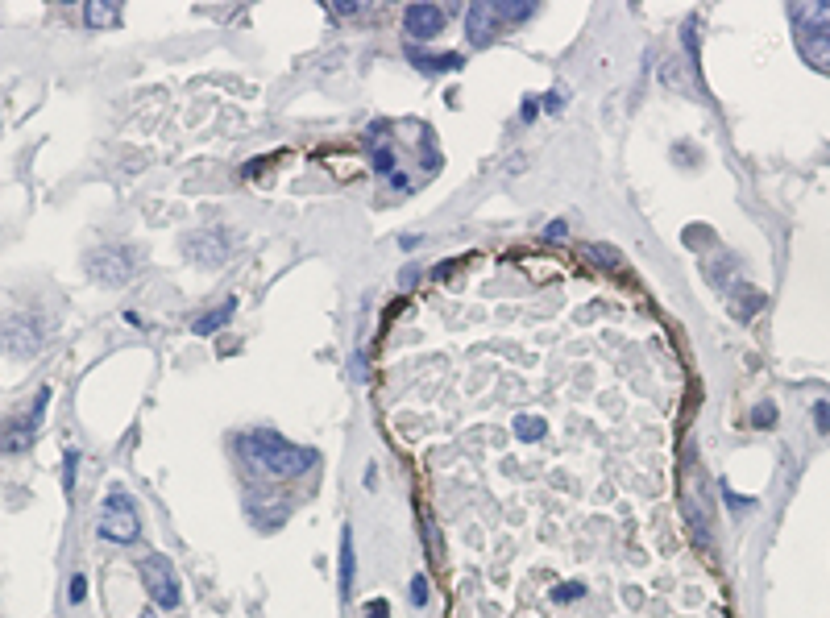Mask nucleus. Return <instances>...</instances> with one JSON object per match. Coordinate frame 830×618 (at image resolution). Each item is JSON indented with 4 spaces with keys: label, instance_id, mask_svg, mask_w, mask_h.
I'll use <instances>...</instances> for the list:
<instances>
[{
    "label": "nucleus",
    "instance_id": "19",
    "mask_svg": "<svg viewBox=\"0 0 830 618\" xmlns=\"http://www.w3.org/2000/svg\"><path fill=\"white\" fill-rule=\"evenodd\" d=\"M83 598H88V581H83V573H75V577H71V602L79 606Z\"/></svg>",
    "mask_w": 830,
    "mask_h": 618
},
{
    "label": "nucleus",
    "instance_id": "5",
    "mask_svg": "<svg viewBox=\"0 0 830 618\" xmlns=\"http://www.w3.org/2000/svg\"><path fill=\"white\" fill-rule=\"evenodd\" d=\"M137 569H142V581H146V589H150L154 606L175 610V606L183 602V585H179V573H175V565H171V556L150 552V556L137 560Z\"/></svg>",
    "mask_w": 830,
    "mask_h": 618
},
{
    "label": "nucleus",
    "instance_id": "21",
    "mask_svg": "<svg viewBox=\"0 0 830 618\" xmlns=\"http://www.w3.org/2000/svg\"><path fill=\"white\" fill-rule=\"evenodd\" d=\"M362 618H391V606H386V602H370Z\"/></svg>",
    "mask_w": 830,
    "mask_h": 618
},
{
    "label": "nucleus",
    "instance_id": "22",
    "mask_svg": "<svg viewBox=\"0 0 830 618\" xmlns=\"http://www.w3.org/2000/svg\"><path fill=\"white\" fill-rule=\"evenodd\" d=\"M544 237H548V241H561V237H565V220H552L548 229H544Z\"/></svg>",
    "mask_w": 830,
    "mask_h": 618
},
{
    "label": "nucleus",
    "instance_id": "16",
    "mask_svg": "<svg viewBox=\"0 0 830 618\" xmlns=\"http://www.w3.org/2000/svg\"><path fill=\"white\" fill-rule=\"evenodd\" d=\"M428 594H432L428 573H415L411 577V606H428Z\"/></svg>",
    "mask_w": 830,
    "mask_h": 618
},
{
    "label": "nucleus",
    "instance_id": "11",
    "mask_svg": "<svg viewBox=\"0 0 830 618\" xmlns=\"http://www.w3.org/2000/svg\"><path fill=\"white\" fill-rule=\"evenodd\" d=\"M407 59L420 71H428V75H453V71L465 67V54H428L420 46H407Z\"/></svg>",
    "mask_w": 830,
    "mask_h": 618
},
{
    "label": "nucleus",
    "instance_id": "24",
    "mask_svg": "<svg viewBox=\"0 0 830 618\" xmlns=\"http://www.w3.org/2000/svg\"><path fill=\"white\" fill-rule=\"evenodd\" d=\"M756 424H772V407H760L756 411Z\"/></svg>",
    "mask_w": 830,
    "mask_h": 618
},
{
    "label": "nucleus",
    "instance_id": "23",
    "mask_svg": "<svg viewBox=\"0 0 830 618\" xmlns=\"http://www.w3.org/2000/svg\"><path fill=\"white\" fill-rule=\"evenodd\" d=\"M63 482H67V490H71V482H75V453L67 457V473H63Z\"/></svg>",
    "mask_w": 830,
    "mask_h": 618
},
{
    "label": "nucleus",
    "instance_id": "7",
    "mask_svg": "<svg viewBox=\"0 0 830 618\" xmlns=\"http://www.w3.org/2000/svg\"><path fill=\"white\" fill-rule=\"evenodd\" d=\"M179 249H183V258L187 262H196V266H220L229 258V249H233V237L225 233V229H196V233H187L183 241H179Z\"/></svg>",
    "mask_w": 830,
    "mask_h": 618
},
{
    "label": "nucleus",
    "instance_id": "2",
    "mask_svg": "<svg viewBox=\"0 0 830 618\" xmlns=\"http://www.w3.org/2000/svg\"><path fill=\"white\" fill-rule=\"evenodd\" d=\"M46 345V320L34 307H13V312L0 316V353L13 361H30L38 357Z\"/></svg>",
    "mask_w": 830,
    "mask_h": 618
},
{
    "label": "nucleus",
    "instance_id": "4",
    "mask_svg": "<svg viewBox=\"0 0 830 618\" xmlns=\"http://www.w3.org/2000/svg\"><path fill=\"white\" fill-rule=\"evenodd\" d=\"M100 536L113 544H137L142 540V519L125 490H108L104 507H100Z\"/></svg>",
    "mask_w": 830,
    "mask_h": 618
},
{
    "label": "nucleus",
    "instance_id": "26",
    "mask_svg": "<svg viewBox=\"0 0 830 618\" xmlns=\"http://www.w3.org/2000/svg\"><path fill=\"white\" fill-rule=\"evenodd\" d=\"M142 618H154V614H142Z\"/></svg>",
    "mask_w": 830,
    "mask_h": 618
},
{
    "label": "nucleus",
    "instance_id": "20",
    "mask_svg": "<svg viewBox=\"0 0 830 618\" xmlns=\"http://www.w3.org/2000/svg\"><path fill=\"white\" fill-rule=\"evenodd\" d=\"M540 104H544V112H561V108H565V96H561V92H548Z\"/></svg>",
    "mask_w": 830,
    "mask_h": 618
},
{
    "label": "nucleus",
    "instance_id": "10",
    "mask_svg": "<svg viewBox=\"0 0 830 618\" xmlns=\"http://www.w3.org/2000/svg\"><path fill=\"white\" fill-rule=\"evenodd\" d=\"M797 54L818 71H830V34L822 30H797Z\"/></svg>",
    "mask_w": 830,
    "mask_h": 618
},
{
    "label": "nucleus",
    "instance_id": "13",
    "mask_svg": "<svg viewBox=\"0 0 830 618\" xmlns=\"http://www.w3.org/2000/svg\"><path fill=\"white\" fill-rule=\"evenodd\" d=\"M233 312H237V299H229L225 307H220V312H208V316L196 324V332H200V336H212L216 328H225V324H229V316H233Z\"/></svg>",
    "mask_w": 830,
    "mask_h": 618
},
{
    "label": "nucleus",
    "instance_id": "1",
    "mask_svg": "<svg viewBox=\"0 0 830 618\" xmlns=\"http://www.w3.org/2000/svg\"><path fill=\"white\" fill-rule=\"evenodd\" d=\"M237 457L254 473L274 477V482H295V477L312 473V465H316L312 448H303L295 440H283L279 432H270V428L241 432L237 436Z\"/></svg>",
    "mask_w": 830,
    "mask_h": 618
},
{
    "label": "nucleus",
    "instance_id": "17",
    "mask_svg": "<svg viewBox=\"0 0 830 618\" xmlns=\"http://www.w3.org/2000/svg\"><path fill=\"white\" fill-rule=\"evenodd\" d=\"M536 5H498V21H528Z\"/></svg>",
    "mask_w": 830,
    "mask_h": 618
},
{
    "label": "nucleus",
    "instance_id": "12",
    "mask_svg": "<svg viewBox=\"0 0 830 618\" xmlns=\"http://www.w3.org/2000/svg\"><path fill=\"white\" fill-rule=\"evenodd\" d=\"M337 585H341V598L349 602V589H353V531L349 527L341 531V581Z\"/></svg>",
    "mask_w": 830,
    "mask_h": 618
},
{
    "label": "nucleus",
    "instance_id": "8",
    "mask_svg": "<svg viewBox=\"0 0 830 618\" xmlns=\"http://www.w3.org/2000/svg\"><path fill=\"white\" fill-rule=\"evenodd\" d=\"M403 30L415 38V42H428L445 30V9L440 5H407L403 9Z\"/></svg>",
    "mask_w": 830,
    "mask_h": 618
},
{
    "label": "nucleus",
    "instance_id": "6",
    "mask_svg": "<svg viewBox=\"0 0 830 618\" xmlns=\"http://www.w3.org/2000/svg\"><path fill=\"white\" fill-rule=\"evenodd\" d=\"M50 386H42L38 395H34V403H30V411H21L17 419H9L5 424V436H0V448L5 453H25V448L34 444V436H38V428H42V415H46V407H50Z\"/></svg>",
    "mask_w": 830,
    "mask_h": 618
},
{
    "label": "nucleus",
    "instance_id": "18",
    "mask_svg": "<svg viewBox=\"0 0 830 618\" xmlns=\"http://www.w3.org/2000/svg\"><path fill=\"white\" fill-rule=\"evenodd\" d=\"M581 594H586V585H581V581H565V585L552 589V598H557V602H573V598H581Z\"/></svg>",
    "mask_w": 830,
    "mask_h": 618
},
{
    "label": "nucleus",
    "instance_id": "25",
    "mask_svg": "<svg viewBox=\"0 0 830 618\" xmlns=\"http://www.w3.org/2000/svg\"><path fill=\"white\" fill-rule=\"evenodd\" d=\"M818 415H822V428H830V407H818Z\"/></svg>",
    "mask_w": 830,
    "mask_h": 618
},
{
    "label": "nucleus",
    "instance_id": "3",
    "mask_svg": "<svg viewBox=\"0 0 830 618\" xmlns=\"http://www.w3.org/2000/svg\"><path fill=\"white\" fill-rule=\"evenodd\" d=\"M83 270H88L92 283L100 287H125L142 274V254L133 245H96L88 258H83Z\"/></svg>",
    "mask_w": 830,
    "mask_h": 618
},
{
    "label": "nucleus",
    "instance_id": "15",
    "mask_svg": "<svg viewBox=\"0 0 830 618\" xmlns=\"http://www.w3.org/2000/svg\"><path fill=\"white\" fill-rule=\"evenodd\" d=\"M515 432H519V440H528V444H532V440H540V436L548 432V424H544L540 415H519V419H515Z\"/></svg>",
    "mask_w": 830,
    "mask_h": 618
},
{
    "label": "nucleus",
    "instance_id": "14",
    "mask_svg": "<svg viewBox=\"0 0 830 618\" xmlns=\"http://www.w3.org/2000/svg\"><path fill=\"white\" fill-rule=\"evenodd\" d=\"M83 21L92 25V30H104V25H117V9L113 5H83Z\"/></svg>",
    "mask_w": 830,
    "mask_h": 618
},
{
    "label": "nucleus",
    "instance_id": "9",
    "mask_svg": "<svg viewBox=\"0 0 830 618\" xmlns=\"http://www.w3.org/2000/svg\"><path fill=\"white\" fill-rule=\"evenodd\" d=\"M498 5L494 0H474V5H469V13H465V34H469V42H490L494 38V30H498Z\"/></svg>",
    "mask_w": 830,
    "mask_h": 618
}]
</instances>
